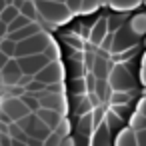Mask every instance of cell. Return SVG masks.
<instances>
[{
  "label": "cell",
  "instance_id": "ba28073f",
  "mask_svg": "<svg viewBox=\"0 0 146 146\" xmlns=\"http://www.w3.org/2000/svg\"><path fill=\"white\" fill-rule=\"evenodd\" d=\"M34 114H36V116H38V118H40V120H42V122H44L52 132H54L62 122H64V114H60V112H56V110L40 108V110H38V112H34Z\"/></svg>",
  "mask_w": 146,
  "mask_h": 146
},
{
  "label": "cell",
  "instance_id": "8992f818",
  "mask_svg": "<svg viewBox=\"0 0 146 146\" xmlns=\"http://www.w3.org/2000/svg\"><path fill=\"white\" fill-rule=\"evenodd\" d=\"M34 80L42 82V84H60L64 80V68L58 62H50L46 64L40 72L34 74Z\"/></svg>",
  "mask_w": 146,
  "mask_h": 146
},
{
  "label": "cell",
  "instance_id": "3957f363",
  "mask_svg": "<svg viewBox=\"0 0 146 146\" xmlns=\"http://www.w3.org/2000/svg\"><path fill=\"white\" fill-rule=\"evenodd\" d=\"M18 126H20V130H24V134H28L30 138H36V140H46L50 134H52V130L34 114V112H30L28 116H24V118H20L18 122H16Z\"/></svg>",
  "mask_w": 146,
  "mask_h": 146
},
{
  "label": "cell",
  "instance_id": "603a6c76",
  "mask_svg": "<svg viewBox=\"0 0 146 146\" xmlns=\"http://www.w3.org/2000/svg\"><path fill=\"white\" fill-rule=\"evenodd\" d=\"M8 60H10V58H8V56H6L4 52H0V70H2V68H4V64H6Z\"/></svg>",
  "mask_w": 146,
  "mask_h": 146
},
{
  "label": "cell",
  "instance_id": "ffe728a7",
  "mask_svg": "<svg viewBox=\"0 0 146 146\" xmlns=\"http://www.w3.org/2000/svg\"><path fill=\"white\" fill-rule=\"evenodd\" d=\"M60 146H76V138L68 132V136H64V138L60 140Z\"/></svg>",
  "mask_w": 146,
  "mask_h": 146
},
{
  "label": "cell",
  "instance_id": "2e32d148",
  "mask_svg": "<svg viewBox=\"0 0 146 146\" xmlns=\"http://www.w3.org/2000/svg\"><path fill=\"white\" fill-rule=\"evenodd\" d=\"M30 22H32V20H28L26 16H22V14H18V16H16V18H14V20H12V22L8 24V34H10V32H14V30H20V28H24V26H28Z\"/></svg>",
  "mask_w": 146,
  "mask_h": 146
},
{
  "label": "cell",
  "instance_id": "d4e9b609",
  "mask_svg": "<svg viewBox=\"0 0 146 146\" xmlns=\"http://www.w3.org/2000/svg\"><path fill=\"white\" fill-rule=\"evenodd\" d=\"M12 146H26L24 142H18V140H12Z\"/></svg>",
  "mask_w": 146,
  "mask_h": 146
},
{
  "label": "cell",
  "instance_id": "277c9868",
  "mask_svg": "<svg viewBox=\"0 0 146 146\" xmlns=\"http://www.w3.org/2000/svg\"><path fill=\"white\" fill-rule=\"evenodd\" d=\"M0 110H2L12 122H18L20 118L28 116L30 110L24 106V102L20 100V96H8L2 100V104H0Z\"/></svg>",
  "mask_w": 146,
  "mask_h": 146
},
{
  "label": "cell",
  "instance_id": "4fadbf2b",
  "mask_svg": "<svg viewBox=\"0 0 146 146\" xmlns=\"http://www.w3.org/2000/svg\"><path fill=\"white\" fill-rule=\"evenodd\" d=\"M140 2H142V0H108V4L112 8H116V10H132Z\"/></svg>",
  "mask_w": 146,
  "mask_h": 146
},
{
  "label": "cell",
  "instance_id": "7a4b0ae2",
  "mask_svg": "<svg viewBox=\"0 0 146 146\" xmlns=\"http://www.w3.org/2000/svg\"><path fill=\"white\" fill-rule=\"evenodd\" d=\"M52 44V36L46 34V32H38L26 40H20L16 42V52H14V58H22V56H32V54H42L44 48Z\"/></svg>",
  "mask_w": 146,
  "mask_h": 146
},
{
  "label": "cell",
  "instance_id": "83f0119b",
  "mask_svg": "<svg viewBox=\"0 0 146 146\" xmlns=\"http://www.w3.org/2000/svg\"><path fill=\"white\" fill-rule=\"evenodd\" d=\"M52 2H64V0H52Z\"/></svg>",
  "mask_w": 146,
  "mask_h": 146
},
{
  "label": "cell",
  "instance_id": "cb8c5ba5",
  "mask_svg": "<svg viewBox=\"0 0 146 146\" xmlns=\"http://www.w3.org/2000/svg\"><path fill=\"white\" fill-rule=\"evenodd\" d=\"M6 4H8V2H6V0H0V12H2V10H4V6H6Z\"/></svg>",
  "mask_w": 146,
  "mask_h": 146
},
{
  "label": "cell",
  "instance_id": "ac0fdd59",
  "mask_svg": "<svg viewBox=\"0 0 146 146\" xmlns=\"http://www.w3.org/2000/svg\"><path fill=\"white\" fill-rule=\"evenodd\" d=\"M64 136L62 134H58V132H52L44 142H42V146H60V140H62Z\"/></svg>",
  "mask_w": 146,
  "mask_h": 146
},
{
  "label": "cell",
  "instance_id": "44dd1931",
  "mask_svg": "<svg viewBox=\"0 0 146 146\" xmlns=\"http://www.w3.org/2000/svg\"><path fill=\"white\" fill-rule=\"evenodd\" d=\"M134 134H136L138 146H146V130H142V132H134Z\"/></svg>",
  "mask_w": 146,
  "mask_h": 146
},
{
  "label": "cell",
  "instance_id": "484cf974",
  "mask_svg": "<svg viewBox=\"0 0 146 146\" xmlns=\"http://www.w3.org/2000/svg\"><path fill=\"white\" fill-rule=\"evenodd\" d=\"M142 68L146 70V52H144V56H142Z\"/></svg>",
  "mask_w": 146,
  "mask_h": 146
},
{
  "label": "cell",
  "instance_id": "7c38bea8",
  "mask_svg": "<svg viewBox=\"0 0 146 146\" xmlns=\"http://www.w3.org/2000/svg\"><path fill=\"white\" fill-rule=\"evenodd\" d=\"M20 14L26 16V18L32 20V22H38V20H36V18H38V12H36V6H34V0H26V2L20 6Z\"/></svg>",
  "mask_w": 146,
  "mask_h": 146
},
{
  "label": "cell",
  "instance_id": "5bb4252c",
  "mask_svg": "<svg viewBox=\"0 0 146 146\" xmlns=\"http://www.w3.org/2000/svg\"><path fill=\"white\" fill-rule=\"evenodd\" d=\"M20 100L24 102V106L30 110V112H38L40 110V100L36 98V96H30V94H22L20 96Z\"/></svg>",
  "mask_w": 146,
  "mask_h": 146
},
{
  "label": "cell",
  "instance_id": "52a82bcc",
  "mask_svg": "<svg viewBox=\"0 0 146 146\" xmlns=\"http://www.w3.org/2000/svg\"><path fill=\"white\" fill-rule=\"evenodd\" d=\"M22 76H24V74H22V70H20L18 62H16V58H10V60L4 64V68L0 70V82H2L4 86H18V82H20Z\"/></svg>",
  "mask_w": 146,
  "mask_h": 146
},
{
  "label": "cell",
  "instance_id": "e0dca14e",
  "mask_svg": "<svg viewBox=\"0 0 146 146\" xmlns=\"http://www.w3.org/2000/svg\"><path fill=\"white\" fill-rule=\"evenodd\" d=\"M98 8H102L100 6V0H82V12H86V14H90V12H96Z\"/></svg>",
  "mask_w": 146,
  "mask_h": 146
},
{
  "label": "cell",
  "instance_id": "8fae6325",
  "mask_svg": "<svg viewBox=\"0 0 146 146\" xmlns=\"http://www.w3.org/2000/svg\"><path fill=\"white\" fill-rule=\"evenodd\" d=\"M18 14H20V10H18L16 6H12V4H6V6H4V10L0 12V22H4V24L8 26V24H10V22H12V20H14Z\"/></svg>",
  "mask_w": 146,
  "mask_h": 146
},
{
  "label": "cell",
  "instance_id": "30bf717a",
  "mask_svg": "<svg viewBox=\"0 0 146 146\" xmlns=\"http://www.w3.org/2000/svg\"><path fill=\"white\" fill-rule=\"evenodd\" d=\"M114 146H138L136 134H134L130 128H124L122 132H118V134L114 136Z\"/></svg>",
  "mask_w": 146,
  "mask_h": 146
},
{
  "label": "cell",
  "instance_id": "5b68a950",
  "mask_svg": "<svg viewBox=\"0 0 146 146\" xmlns=\"http://www.w3.org/2000/svg\"><path fill=\"white\" fill-rule=\"evenodd\" d=\"M16 62H18V66H20L22 74H24V76H32V78H34V74H36V72H40L46 64H50V60H48L44 54L22 56V58H16Z\"/></svg>",
  "mask_w": 146,
  "mask_h": 146
},
{
  "label": "cell",
  "instance_id": "f1b7e54d",
  "mask_svg": "<svg viewBox=\"0 0 146 146\" xmlns=\"http://www.w3.org/2000/svg\"><path fill=\"white\" fill-rule=\"evenodd\" d=\"M6 2H8V4H10V2H12V0H6Z\"/></svg>",
  "mask_w": 146,
  "mask_h": 146
},
{
  "label": "cell",
  "instance_id": "d6986e66",
  "mask_svg": "<svg viewBox=\"0 0 146 146\" xmlns=\"http://www.w3.org/2000/svg\"><path fill=\"white\" fill-rule=\"evenodd\" d=\"M64 4H66V8L70 10V14H76V12H80V8H82V0H64Z\"/></svg>",
  "mask_w": 146,
  "mask_h": 146
},
{
  "label": "cell",
  "instance_id": "4316f807",
  "mask_svg": "<svg viewBox=\"0 0 146 146\" xmlns=\"http://www.w3.org/2000/svg\"><path fill=\"white\" fill-rule=\"evenodd\" d=\"M106 4H108V0H100V6H102V8H104Z\"/></svg>",
  "mask_w": 146,
  "mask_h": 146
},
{
  "label": "cell",
  "instance_id": "6da1fadb",
  "mask_svg": "<svg viewBox=\"0 0 146 146\" xmlns=\"http://www.w3.org/2000/svg\"><path fill=\"white\" fill-rule=\"evenodd\" d=\"M34 6L38 16H42L46 22L52 24H64L72 16L64 2H52V0H34Z\"/></svg>",
  "mask_w": 146,
  "mask_h": 146
},
{
  "label": "cell",
  "instance_id": "7402d4cb",
  "mask_svg": "<svg viewBox=\"0 0 146 146\" xmlns=\"http://www.w3.org/2000/svg\"><path fill=\"white\" fill-rule=\"evenodd\" d=\"M138 112L142 114V116H146V94L140 98V102H138Z\"/></svg>",
  "mask_w": 146,
  "mask_h": 146
},
{
  "label": "cell",
  "instance_id": "9a60e30c",
  "mask_svg": "<svg viewBox=\"0 0 146 146\" xmlns=\"http://www.w3.org/2000/svg\"><path fill=\"white\" fill-rule=\"evenodd\" d=\"M0 52H4L8 58H14V52H16V42H12L10 38H2V40H0Z\"/></svg>",
  "mask_w": 146,
  "mask_h": 146
},
{
  "label": "cell",
  "instance_id": "9c48e42d",
  "mask_svg": "<svg viewBox=\"0 0 146 146\" xmlns=\"http://www.w3.org/2000/svg\"><path fill=\"white\" fill-rule=\"evenodd\" d=\"M38 32H42L40 22H30L28 26H24V28H20V30L10 32L6 38H10L12 42H20V40H26V38H30V36H34V34H38Z\"/></svg>",
  "mask_w": 146,
  "mask_h": 146
}]
</instances>
